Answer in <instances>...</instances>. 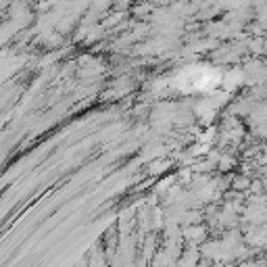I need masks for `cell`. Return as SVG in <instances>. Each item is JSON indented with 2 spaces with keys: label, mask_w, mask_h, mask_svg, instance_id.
I'll list each match as a JSON object with an SVG mask.
<instances>
[{
  "label": "cell",
  "mask_w": 267,
  "mask_h": 267,
  "mask_svg": "<svg viewBox=\"0 0 267 267\" xmlns=\"http://www.w3.org/2000/svg\"><path fill=\"white\" fill-rule=\"evenodd\" d=\"M249 186H251V182L244 180V177H238V180L234 182V188H236V190H244V188H249Z\"/></svg>",
  "instance_id": "1"
}]
</instances>
